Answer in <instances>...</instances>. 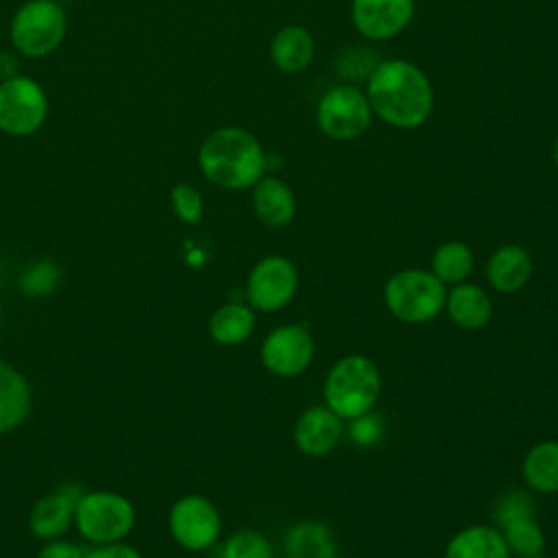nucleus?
<instances>
[{"label": "nucleus", "instance_id": "f8f14e48", "mask_svg": "<svg viewBox=\"0 0 558 558\" xmlns=\"http://www.w3.org/2000/svg\"><path fill=\"white\" fill-rule=\"evenodd\" d=\"M414 0H351V24L368 41H388L414 17Z\"/></svg>", "mask_w": 558, "mask_h": 558}, {"label": "nucleus", "instance_id": "72a5a7b5", "mask_svg": "<svg viewBox=\"0 0 558 558\" xmlns=\"http://www.w3.org/2000/svg\"><path fill=\"white\" fill-rule=\"evenodd\" d=\"M551 161H554V166L558 168V133H556L554 144H551Z\"/></svg>", "mask_w": 558, "mask_h": 558}, {"label": "nucleus", "instance_id": "a878e982", "mask_svg": "<svg viewBox=\"0 0 558 558\" xmlns=\"http://www.w3.org/2000/svg\"><path fill=\"white\" fill-rule=\"evenodd\" d=\"M218 558H272V547L262 532L244 527L222 543Z\"/></svg>", "mask_w": 558, "mask_h": 558}, {"label": "nucleus", "instance_id": "2eb2a0df", "mask_svg": "<svg viewBox=\"0 0 558 558\" xmlns=\"http://www.w3.org/2000/svg\"><path fill=\"white\" fill-rule=\"evenodd\" d=\"M534 262L525 246L501 244L486 262V281L499 294H514L532 279Z\"/></svg>", "mask_w": 558, "mask_h": 558}, {"label": "nucleus", "instance_id": "412c9836", "mask_svg": "<svg viewBox=\"0 0 558 558\" xmlns=\"http://www.w3.org/2000/svg\"><path fill=\"white\" fill-rule=\"evenodd\" d=\"M207 329L214 342L238 347L246 342L255 329V310L248 303H225L209 316Z\"/></svg>", "mask_w": 558, "mask_h": 558}, {"label": "nucleus", "instance_id": "4be33fe9", "mask_svg": "<svg viewBox=\"0 0 558 558\" xmlns=\"http://www.w3.org/2000/svg\"><path fill=\"white\" fill-rule=\"evenodd\" d=\"M521 475L534 493H558V440H541L532 445L521 462Z\"/></svg>", "mask_w": 558, "mask_h": 558}, {"label": "nucleus", "instance_id": "e433bc0d", "mask_svg": "<svg viewBox=\"0 0 558 558\" xmlns=\"http://www.w3.org/2000/svg\"><path fill=\"white\" fill-rule=\"evenodd\" d=\"M0 323H2V310H0Z\"/></svg>", "mask_w": 558, "mask_h": 558}, {"label": "nucleus", "instance_id": "a211bd4d", "mask_svg": "<svg viewBox=\"0 0 558 558\" xmlns=\"http://www.w3.org/2000/svg\"><path fill=\"white\" fill-rule=\"evenodd\" d=\"M33 410V388L22 371L0 360V436L17 429Z\"/></svg>", "mask_w": 558, "mask_h": 558}, {"label": "nucleus", "instance_id": "c9c22d12", "mask_svg": "<svg viewBox=\"0 0 558 558\" xmlns=\"http://www.w3.org/2000/svg\"><path fill=\"white\" fill-rule=\"evenodd\" d=\"M327 558H347V556H342V554H338V551H331Z\"/></svg>", "mask_w": 558, "mask_h": 558}, {"label": "nucleus", "instance_id": "5701e85b", "mask_svg": "<svg viewBox=\"0 0 558 558\" xmlns=\"http://www.w3.org/2000/svg\"><path fill=\"white\" fill-rule=\"evenodd\" d=\"M286 556L288 558H327L336 551L331 530L320 521H301L286 532Z\"/></svg>", "mask_w": 558, "mask_h": 558}, {"label": "nucleus", "instance_id": "6e6552de", "mask_svg": "<svg viewBox=\"0 0 558 558\" xmlns=\"http://www.w3.org/2000/svg\"><path fill=\"white\" fill-rule=\"evenodd\" d=\"M299 290L296 266L283 255L262 257L246 277V303L257 312L283 310Z\"/></svg>", "mask_w": 558, "mask_h": 558}, {"label": "nucleus", "instance_id": "bb28decb", "mask_svg": "<svg viewBox=\"0 0 558 558\" xmlns=\"http://www.w3.org/2000/svg\"><path fill=\"white\" fill-rule=\"evenodd\" d=\"M61 272L52 262H37L28 266L20 277V288L28 296H46L57 290Z\"/></svg>", "mask_w": 558, "mask_h": 558}, {"label": "nucleus", "instance_id": "dca6fc26", "mask_svg": "<svg viewBox=\"0 0 558 558\" xmlns=\"http://www.w3.org/2000/svg\"><path fill=\"white\" fill-rule=\"evenodd\" d=\"M251 205L257 220L270 229L288 227L296 216V198L292 187L272 174H264L253 185Z\"/></svg>", "mask_w": 558, "mask_h": 558}, {"label": "nucleus", "instance_id": "2f4dec72", "mask_svg": "<svg viewBox=\"0 0 558 558\" xmlns=\"http://www.w3.org/2000/svg\"><path fill=\"white\" fill-rule=\"evenodd\" d=\"M37 558H85V549L78 547L76 543L63 541V538H52V541H46V545L39 549Z\"/></svg>", "mask_w": 558, "mask_h": 558}, {"label": "nucleus", "instance_id": "473e14b6", "mask_svg": "<svg viewBox=\"0 0 558 558\" xmlns=\"http://www.w3.org/2000/svg\"><path fill=\"white\" fill-rule=\"evenodd\" d=\"M85 558H142V554L133 545L118 541V543L94 545L92 549L85 551Z\"/></svg>", "mask_w": 558, "mask_h": 558}, {"label": "nucleus", "instance_id": "393cba45", "mask_svg": "<svg viewBox=\"0 0 558 558\" xmlns=\"http://www.w3.org/2000/svg\"><path fill=\"white\" fill-rule=\"evenodd\" d=\"M504 536V543L510 556H536L545 549V532L534 519V514L512 519L497 527Z\"/></svg>", "mask_w": 558, "mask_h": 558}, {"label": "nucleus", "instance_id": "f03ea898", "mask_svg": "<svg viewBox=\"0 0 558 558\" xmlns=\"http://www.w3.org/2000/svg\"><path fill=\"white\" fill-rule=\"evenodd\" d=\"M198 168L207 181L225 190L253 187L268 168L259 140L242 126H220L198 148Z\"/></svg>", "mask_w": 558, "mask_h": 558}, {"label": "nucleus", "instance_id": "7c9ffc66", "mask_svg": "<svg viewBox=\"0 0 558 558\" xmlns=\"http://www.w3.org/2000/svg\"><path fill=\"white\" fill-rule=\"evenodd\" d=\"M377 63L379 61L371 59V50L353 48V50H347L342 57H338V74L355 78V68H357V76L368 78Z\"/></svg>", "mask_w": 558, "mask_h": 558}, {"label": "nucleus", "instance_id": "6ab92c4d", "mask_svg": "<svg viewBox=\"0 0 558 558\" xmlns=\"http://www.w3.org/2000/svg\"><path fill=\"white\" fill-rule=\"evenodd\" d=\"M316 52V44L312 33L305 26L288 24L281 26L268 46L270 61L283 74H299L310 68Z\"/></svg>", "mask_w": 558, "mask_h": 558}, {"label": "nucleus", "instance_id": "ddd939ff", "mask_svg": "<svg viewBox=\"0 0 558 558\" xmlns=\"http://www.w3.org/2000/svg\"><path fill=\"white\" fill-rule=\"evenodd\" d=\"M81 493L83 490L76 484H63L39 497L28 514V527L33 536L41 541L61 538L74 523V510Z\"/></svg>", "mask_w": 558, "mask_h": 558}, {"label": "nucleus", "instance_id": "39448f33", "mask_svg": "<svg viewBox=\"0 0 558 558\" xmlns=\"http://www.w3.org/2000/svg\"><path fill=\"white\" fill-rule=\"evenodd\" d=\"M74 525L78 534L94 545L118 543L131 534L135 525V508L120 493L83 490L76 501Z\"/></svg>", "mask_w": 558, "mask_h": 558}, {"label": "nucleus", "instance_id": "c756f323", "mask_svg": "<svg viewBox=\"0 0 558 558\" xmlns=\"http://www.w3.org/2000/svg\"><path fill=\"white\" fill-rule=\"evenodd\" d=\"M384 427H386V425H384L381 416H379V414H373V410H371V412H366V414H362V416L351 418L349 438H351V442L357 445V447H373V445H377V442L381 440Z\"/></svg>", "mask_w": 558, "mask_h": 558}, {"label": "nucleus", "instance_id": "0eeeda50", "mask_svg": "<svg viewBox=\"0 0 558 558\" xmlns=\"http://www.w3.org/2000/svg\"><path fill=\"white\" fill-rule=\"evenodd\" d=\"M68 17L54 0L24 2L11 22V41L26 57H46L65 37Z\"/></svg>", "mask_w": 558, "mask_h": 558}, {"label": "nucleus", "instance_id": "4468645a", "mask_svg": "<svg viewBox=\"0 0 558 558\" xmlns=\"http://www.w3.org/2000/svg\"><path fill=\"white\" fill-rule=\"evenodd\" d=\"M344 434L342 418L333 414L325 403L312 405L299 414L294 423V445L301 453L318 458L336 449Z\"/></svg>", "mask_w": 558, "mask_h": 558}, {"label": "nucleus", "instance_id": "b1692460", "mask_svg": "<svg viewBox=\"0 0 558 558\" xmlns=\"http://www.w3.org/2000/svg\"><path fill=\"white\" fill-rule=\"evenodd\" d=\"M475 257L473 251L466 242L460 240H447L440 246H436L432 255V272L445 283V286H456L469 279L473 270Z\"/></svg>", "mask_w": 558, "mask_h": 558}, {"label": "nucleus", "instance_id": "cd10ccee", "mask_svg": "<svg viewBox=\"0 0 558 558\" xmlns=\"http://www.w3.org/2000/svg\"><path fill=\"white\" fill-rule=\"evenodd\" d=\"M170 203L177 214V218L185 225H196L203 218V196L201 192L190 183H177L170 190Z\"/></svg>", "mask_w": 558, "mask_h": 558}, {"label": "nucleus", "instance_id": "9b49d317", "mask_svg": "<svg viewBox=\"0 0 558 558\" xmlns=\"http://www.w3.org/2000/svg\"><path fill=\"white\" fill-rule=\"evenodd\" d=\"M48 113L41 85L28 76H13L0 85V129L9 135L35 133Z\"/></svg>", "mask_w": 558, "mask_h": 558}, {"label": "nucleus", "instance_id": "f3484780", "mask_svg": "<svg viewBox=\"0 0 558 558\" xmlns=\"http://www.w3.org/2000/svg\"><path fill=\"white\" fill-rule=\"evenodd\" d=\"M445 312L453 325L466 331L482 329L493 318V301L484 288L477 283H456L447 288Z\"/></svg>", "mask_w": 558, "mask_h": 558}, {"label": "nucleus", "instance_id": "1a4fd4ad", "mask_svg": "<svg viewBox=\"0 0 558 558\" xmlns=\"http://www.w3.org/2000/svg\"><path fill=\"white\" fill-rule=\"evenodd\" d=\"M168 530L183 549L203 551L218 541L222 519L218 508L207 497L183 495L168 512Z\"/></svg>", "mask_w": 558, "mask_h": 558}, {"label": "nucleus", "instance_id": "f704fd0d", "mask_svg": "<svg viewBox=\"0 0 558 558\" xmlns=\"http://www.w3.org/2000/svg\"><path fill=\"white\" fill-rule=\"evenodd\" d=\"M510 558H545L543 554H536V556H510Z\"/></svg>", "mask_w": 558, "mask_h": 558}, {"label": "nucleus", "instance_id": "20e7f679", "mask_svg": "<svg viewBox=\"0 0 558 558\" xmlns=\"http://www.w3.org/2000/svg\"><path fill=\"white\" fill-rule=\"evenodd\" d=\"M447 286L425 268H403L384 286V303L388 312L410 325L434 320L445 310Z\"/></svg>", "mask_w": 558, "mask_h": 558}, {"label": "nucleus", "instance_id": "423d86ee", "mask_svg": "<svg viewBox=\"0 0 558 558\" xmlns=\"http://www.w3.org/2000/svg\"><path fill=\"white\" fill-rule=\"evenodd\" d=\"M373 120L366 94L353 83L333 85L316 105V126L336 142H353L362 137Z\"/></svg>", "mask_w": 558, "mask_h": 558}, {"label": "nucleus", "instance_id": "7ed1b4c3", "mask_svg": "<svg viewBox=\"0 0 558 558\" xmlns=\"http://www.w3.org/2000/svg\"><path fill=\"white\" fill-rule=\"evenodd\" d=\"M381 392L377 364L360 353L344 355L331 364L323 381L325 405L342 421L371 412Z\"/></svg>", "mask_w": 558, "mask_h": 558}, {"label": "nucleus", "instance_id": "9d476101", "mask_svg": "<svg viewBox=\"0 0 558 558\" xmlns=\"http://www.w3.org/2000/svg\"><path fill=\"white\" fill-rule=\"evenodd\" d=\"M314 338L305 325L288 323L270 329L259 347L264 368L277 377H299L314 360Z\"/></svg>", "mask_w": 558, "mask_h": 558}, {"label": "nucleus", "instance_id": "f257e3e1", "mask_svg": "<svg viewBox=\"0 0 558 558\" xmlns=\"http://www.w3.org/2000/svg\"><path fill=\"white\" fill-rule=\"evenodd\" d=\"M371 111L401 131L423 126L434 111V87L427 74L408 59H384L366 78Z\"/></svg>", "mask_w": 558, "mask_h": 558}, {"label": "nucleus", "instance_id": "aec40b11", "mask_svg": "<svg viewBox=\"0 0 558 558\" xmlns=\"http://www.w3.org/2000/svg\"><path fill=\"white\" fill-rule=\"evenodd\" d=\"M442 558H510V551L497 527L466 525L449 538Z\"/></svg>", "mask_w": 558, "mask_h": 558}, {"label": "nucleus", "instance_id": "c85d7f7f", "mask_svg": "<svg viewBox=\"0 0 558 558\" xmlns=\"http://www.w3.org/2000/svg\"><path fill=\"white\" fill-rule=\"evenodd\" d=\"M527 514H534V501L530 497V493L525 490H519V488H512L508 493H504L497 504H495V510H493V517H495V523L497 527L512 521V519H519V517H527Z\"/></svg>", "mask_w": 558, "mask_h": 558}]
</instances>
